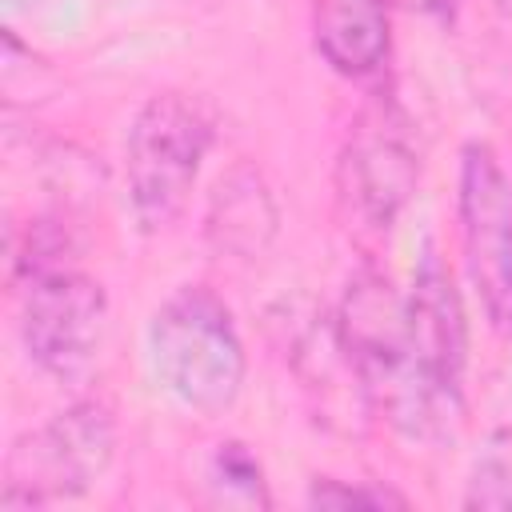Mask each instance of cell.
<instances>
[{
  "label": "cell",
  "instance_id": "8fae6325",
  "mask_svg": "<svg viewBox=\"0 0 512 512\" xmlns=\"http://www.w3.org/2000/svg\"><path fill=\"white\" fill-rule=\"evenodd\" d=\"M464 504L468 508H512V408L484 436L472 460Z\"/></svg>",
  "mask_w": 512,
  "mask_h": 512
},
{
  "label": "cell",
  "instance_id": "8992f818",
  "mask_svg": "<svg viewBox=\"0 0 512 512\" xmlns=\"http://www.w3.org/2000/svg\"><path fill=\"white\" fill-rule=\"evenodd\" d=\"M20 276V336L32 364L56 380H76L96 360L108 328L104 288L64 260L24 268Z\"/></svg>",
  "mask_w": 512,
  "mask_h": 512
},
{
  "label": "cell",
  "instance_id": "ba28073f",
  "mask_svg": "<svg viewBox=\"0 0 512 512\" xmlns=\"http://www.w3.org/2000/svg\"><path fill=\"white\" fill-rule=\"evenodd\" d=\"M316 52L348 80H368L384 68L392 48L388 0H316L312 8Z\"/></svg>",
  "mask_w": 512,
  "mask_h": 512
},
{
  "label": "cell",
  "instance_id": "7a4b0ae2",
  "mask_svg": "<svg viewBox=\"0 0 512 512\" xmlns=\"http://www.w3.org/2000/svg\"><path fill=\"white\" fill-rule=\"evenodd\" d=\"M148 364L192 412H224L244 384V344L228 304L200 284L172 292L148 320Z\"/></svg>",
  "mask_w": 512,
  "mask_h": 512
},
{
  "label": "cell",
  "instance_id": "52a82bcc",
  "mask_svg": "<svg viewBox=\"0 0 512 512\" xmlns=\"http://www.w3.org/2000/svg\"><path fill=\"white\" fill-rule=\"evenodd\" d=\"M456 208L476 296L492 328L512 336V176L488 144H464Z\"/></svg>",
  "mask_w": 512,
  "mask_h": 512
},
{
  "label": "cell",
  "instance_id": "30bf717a",
  "mask_svg": "<svg viewBox=\"0 0 512 512\" xmlns=\"http://www.w3.org/2000/svg\"><path fill=\"white\" fill-rule=\"evenodd\" d=\"M204 484L216 504H232V508H268L272 504L264 468H260L256 452L240 440L216 444V452L208 456V468H204Z\"/></svg>",
  "mask_w": 512,
  "mask_h": 512
},
{
  "label": "cell",
  "instance_id": "7c38bea8",
  "mask_svg": "<svg viewBox=\"0 0 512 512\" xmlns=\"http://www.w3.org/2000/svg\"><path fill=\"white\" fill-rule=\"evenodd\" d=\"M308 504L312 508H408V496L384 484H344V480L320 476L308 488Z\"/></svg>",
  "mask_w": 512,
  "mask_h": 512
},
{
  "label": "cell",
  "instance_id": "277c9868",
  "mask_svg": "<svg viewBox=\"0 0 512 512\" xmlns=\"http://www.w3.org/2000/svg\"><path fill=\"white\" fill-rule=\"evenodd\" d=\"M116 420L104 400H76L16 436L4 460L0 508H48L88 492L112 464Z\"/></svg>",
  "mask_w": 512,
  "mask_h": 512
},
{
  "label": "cell",
  "instance_id": "5b68a950",
  "mask_svg": "<svg viewBox=\"0 0 512 512\" xmlns=\"http://www.w3.org/2000/svg\"><path fill=\"white\" fill-rule=\"evenodd\" d=\"M420 180V152L408 116L392 100L368 104L336 160V192L360 236H388Z\"/></svg>",
  "mask_w": 512,
  "mask_h": 512
},
{
  "label": "cell",
  "instance_id": "4fadbf2b",
  "mask_svg": "<svg viewBox=\"0 0 512 512\" xmlns=\"http://www.w3.org/2000/svg\"><path fill=\"white\" fill-rule=\"evenodd\" d=\"M396 4H408V8H420V12H436V16H448V8H452V0H396Z\"/></svg>",
  "mask_w": 512,
  "mask_h": 512
},
{
  "label": "cell",
  "instance_id": "9c48e42d",
  "mask_svg": "<svg viewBox=\"0 0 512 512\" xmlns=\"http://www.w3.org/2000/svg\"><path fill=\"white\" fill-rule=\"evenodd\" d=\"M276 200L268 192V184L260 180L256 168L240 164L232 168L216 196H212V212H208V236L220 252H232V256H244V260H256L268 240L276 236Z\"/></svg>",
  "mask_w": 512,
  "mask_h": 512
},
{
  "label": "cell",
  "instance_id": "6da1fadb",
  "mask_svg": "<svg viewBox=\"0 0 512 512\" xmlns=\"http://www.w3.org/2000/svg\"><path fill=\"white\" fill-rule=\"evenodd\" d=\"M468 324L464 304L428 248L404 296V372L384 416L412 440H448L464 412Z\"/></svg>",
  "mask_w": 512,
  "mask_h": 512
},
{
  "label": "cell",
  "instance_id": "3957f363",
  "mask_svg": "<svg viewBox=\"0 0 512 512\" xmlns=\"http://www.w3.org/2000/svg\"><path fill=\"white\" fill-rule=\"evenodd\" d=\"M212 136V112L184 92H160L136 112L124 140V180L140 232H164L184 212Z\"/></svg>",
  "mask_w": 512,
  "mask_h": 512
},
{
  "label": "cell",
  "instance_id": "5bb4252c",
  "mask_svg": "<svg viewBox=\"0 0 512 512\" xmlns=\"http://www.w3.org/2000/svg\"><path fill=\"white\" fill-rule=\"evenodd\" d=\"M492 4H496V12H500V16H508V20H512V0H492Z\"/></svg>",
  "mask_w": 512,
  "mask_h": 512
}]
</instances>
